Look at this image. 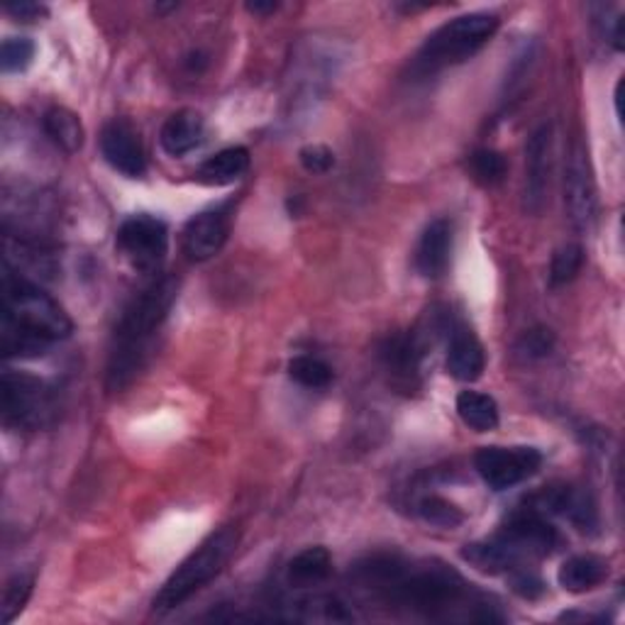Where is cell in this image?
Masks as SVG:
<instances>
[{
	"label": "cell",
	"instance_id": "obj_31",
	"mask_svg": "<svg viewBox=\"0 0 625 625\" xmlns=\"http://www.w3.org/2000/svg\"><path fill=\"white\" fill-rule=\"evenodd\" d=\"M5 13L17 17V20H23V23H35V20H39L42 15H45L47 10L42 8V5H37V3H27V0H20V3H8Z\"/></svg>",
	"mask_w": 625,
	"mask_h": 625
},
{
	"label": "cell",
	"instance_id": "obj_10",
	"mask_svg": "<svg viewBox=\"0 0 625 625\" xmlns=\"http://www.w3.org/2000/svg\"><path fill=\"white\" fill-rule=\"evenodd\" d=\"M101 152L113 169L138 179L148 169L140 132L128 120H113L101 132Z\"/></svg>",
	"mask_w": 625,
	"mask_h": 625
},
{
	"label": "cell",
	"instance_id": "obj_25",
	"mask_svg": "<svg viewBox=\"0 0 625 625\" xmlns=\"http://www.w3.org/2000/svg\"><path fill=\"white\" fill-rule=\"evenodd\" d=\"M35 59V45L27 37H8L0 47V69L5 74H17L25 71Z\"/></svg>",
	"mask_w": 625,
	"mask_h": 625
},
{
	"label": "cell",
	"instance_id": "obj_5",
	"mask_svg": "<svg viewBox=\"0 0 625 625\" xmlns=\"http://www.w3.org/2000/svg\"><path fill=\"white\" fill-rule=\"evenodd\" d=\"M498 15L494 13H469L445 23L440 30L425 39L413 61V71L418 76H433L447 67H457L474 57L498 30Z\"/></svg>",
	"mask_w": 625,
	"mask_h": 625
},
{
	"label": "cell",
	"instance_id": "obj_23",
	"mask_svg": "<svg viewBox=\"0 0 625 625\" xmlns=\"http://www.w3.org/2000/svg\"><path fill=\"white\" fill-rule=\"evenodd\" d=\"M581 264H585V249L579 245H565L559 247L555 257H552L550 267V284L552 286H565L571 279L579 274Z\"/></svg>",
	"mask_w": 625,
	"mask_h": 625
},
{
	"label": "cell",
	"instance_id": "obj_16",
	"mask_svg": "<svg viewBox=\"0 0 625 625\" xmlns=\"http://www.w3.org/2000/svg\"><path fill=\"white\" fill-rule=\"evenodd\" d=\"M606 577H609V565L601 557L577 555L569 557L565 565L559 567L557 581L559 587L569 593H585L591 591L593 587H599Z\"/></svg>",
	"mask_w": 625,
	"mask_h": 625
},
{
	"label": "cell",
	"instance_id": "obj_11",
	"mask_svg": "<svg viewBox=\"0 0 625 625\" xmlns=\"http://www.w3.org/2000/svg\"><path fill=\"white\" fill-rule=\"evenodd\" d=\"M227 235H231V217L221 208L198 213L184 231V252L191 262H205L221 252Z\"/></svg>",
	"mask_w": 625,
	"mask_h": 625
},
{
	"label": "cell",
	"instance_id": "obj_3",
	"mask_svg": "<svg viewBox=\"0 0 625 625\" xmlns=\"http://www.w3.org/2000/svg\"><path fill=\"white\" fill-rule=\"evenodd\" d=\"M559 545V533L538 510H523L508 520L486 543H474L462 550L469 565L496 575L518 567L520 559L545 557Z\"/></svg>",
	"mask_w": 625,
	"mask_h": 625
},
{
	"label": "cell",
	"instance_id": "obj_30",
	"mask_svg": "<svg viewBox=\"0 0 625 625\" xmlns=\"http://www.w3.org/2000/svg\"><path fill=\"white\" fill-rule=\"evenodd\" d=\"M298 156L304 169L310 174H326L332 169V164H335V154L328 148H322V144H308V148L298 152Z\"/></svg>",
	"mask_w": 625,
	"mask_h": 625
},
{
	"label": "cell",
	"instance_id": "obj_22",
	"mask_svg": "<svg viewBox=\"0 0 625 625\" xmlns=\"http://www.w3.org/2000/svg\"><path fill=\"white\" fill-rule=\"evenodd\" d=\"M288 374L291 379L298 381L300 387L306 389H326L332 381V369L326 362H320L316 357H294L288 362Z\"/></svg>",
	"mask_w": 625,
	"mask_h": 625
},
{
	"label": "cell",
	"instance_id": "obj_21",
	"mask_svg": "<svg viewBox=\"0 0 625 625\" xmlns=\"http://www.w3.org/2000/svg\"><path fill=\"white\" fill-rule=\"evenodd\" d=\"M45 130L61 150L74 154L83 144V128L76 113L67 108H49L45 113Z\"/></svg>",
	"mask_w": 625,
	"mask_h": 625
},
{
	"label": "cell",
	"instance_id": "obj_6",
	"mask_svg": "<svg viewBox=\"0 0 625 625\" xmlns=\"http://www.w3.org/2000/svg\"><path fill=\"white\" fill-rule=\"evenodd\" d=\"M3 423L15 431H42L55 418V393L47 381L27 372H3L0 377Z\"/></svg>",
	"mask_w": 625,
	"mask_h": 625
},
{
	"label": "cell",
	"instance_id": "obj_1",
	"mask_svg": "<svg viewBox=\"0 0 625 625\" xmlns=\"http://www.w3.org/2000/svg\"><path fill=\"white\" fill-rule=\"evenodd\" d=\"M0 298V350L5 357H35L74 330L67 310L47 291L8 264H3Z\"/></svg>",
	"mask_w": 625,
	"mask_h": 625
},
{
	"label": "cell",
	"instance_id": "obj_17",
	"mask_svg": "<svg viewBox=\"0 0 625 625\" xmlns=\"http://www.w3.org/2000/svg\"><path fill=\"white\" fill-rule=\"evenodd\" d=\"M543 506L569 518L571 523L579 526L581 530L597 526V508H593L591 498L585 492H579V488L571 486L552 488V492L543 496Z\"/></svg>",
	"mask_w": 625,
	"mask_h": 625
},
{
	"label": "cell",
	"instance_id": "obj_20",
	"mask_svg": "<svg viewBox=\"0 0 625 625\" xmlns=\"http://www.w3.org/2000/svg\"><path fill=\"white\" fill-rule=\"evenodd\" d=\"M457 413L474 433H488L498 425V405L488 393L462 391L457 396Z\"/></svg>",
	"mask_w": 625,
	"mask_h": 625
},
{
	"label": "cell",
	"instance_id": "obj_2",
	"mask_svg": "<svg viewBox=\"0 0 625 625\" xmlns=\"http://www.w3.org/2000/svg\"><path fill=\"white\" fill-rule=\"evenodd\" d=\"M179 296V279L164 276L154 281L150 288L125 308L122 318L113 335V347L106 369V389L122 391L130 387L132 379L142 372L144 362L150 357L154 332L162 328V322L169 316L172 306Z\"/></svg>",
	"mask_w": 625,
	"mask_h": 625
},
{
	"label": "cell",
	"instance_id": "obj_13",
	"mask_svg": "<svg viewBox=\"0 0 625 625\" xmlns=\"http://www.w3.org/2000/svg\"><path fill=\"white\" fill-rule=\"evenodd\" d=\"M486 367V354L482 342L467 326H452L450 345H447V372L460 381H474Z\"/></svg>",
	"mask_w": 625,
	"mask_h": 625
},
{
	"label": "cell",
	"instance_id": "obj_27",
	"mask_svg": "<svg viewBox=\"0 0 625 625\" xmlns=\"http://www.w3.org/2000/svg\"><path fill=\"white\" fill-rule=\"evenodd\" d=\"M35 579L27 575H17L8 581V587L3 591V623H13L20 611L25 609V603L33 597Z\"/></svg>",
	"mask_w": 625,
	"mask_h": 625
},
{
	"label": "cell",
	"instance_id": "obj_19",
	"mask_svg": "<svg viewBox=\"0 0 625 625\" xmlns=\"http://www.w3.org/2000/svg\"><path fill=\"white\" fill-rule=\"evenodd\" d=\"M332 571V557L326 547H308L291 559L286 579L294 589H310L322 585Z\"/></svg>",
	"mask_w": 625,
	"mask_h": 625
},
{
	"label": "cell",
	"instance_id": "obj_24",
	"mask_svg": "<svg viewBox=\"0 0 625 625\" xmlns=\"http://www.w3.org/2000/svg\"><path fill=\"white\" fill-rule=\"evenodd\" d=\"M469 169H472L474 179L479 184L494 186L498 181H504L508 164L504 160V154H498L494 150H476L472 156H469Z\"/></svg>",
	"mask_w": 625,
	"mask_h": 625
},
{
	"label": "cell",
	"instance_id": "obj_12",
	"mask_svg": "<svg viewBox=\"0 0 625 625\" xmlns=\"http://www.w3.org/2000/svg\"><path fill=\"white\" fill-rule=\"evenodd\" d=\"M550 125H540L526 148V208L530 213H540L545 203L550 179Z\"/></svg>",
	"mask_w": 625,
	"mask_h": 625
},
{
	"label": "cell",
	"instance_id": "obj_18",
	"mask_svg": "<svg viewBox=\"0 0 625 625\" xmlns=\"http://www.w3.org/2000/svg\"><path fill=\"white\" fill-rule=\"evenodd\" d=\"M247 169H249V152L245 148H227L223 152L208 156L196 176L198 181L203 184L225 186L243 179Z\"/></svg>",
	"mask_w": 625,
	"mask_h": 625
},
{
	"label": "cell",
	"instance_id": "obj_26",
	"mask_svg": "<svg viewBox=\"0 0 625 625\" xmlns=\"http://www.w3.org/2000/svg\"><path fill=\"white\" fill-rule=\"evenodd\" d=\"M418 514L431 526L440 528H457L464 520V514L455 504L445 502L440 496H425L418 504Z\"/></svg>",
	"mask_w": 625,
	"mask_h": 625
},
{
	"label": "cell",
	"instance_id": "obj_15",
	"mask_svg": "<svg viewBox=\"0 0 625 625\" xmlns=\"http://www.w3.org/2000/svg\"><path fill=\"white\" fill-rule=\"evenodd\" d=\"M203 132H205V125L201 113L196 110H179L174 113V116L164 122V128L160 132V142L166 154L172 156H184L193 152L198 144L203 142Z\"/></svg>",
	"mask_w": 625,
	"mask_h": 625
},
{
	"label": "cell",
	"instance_id": "obj_29",
	"mask_svg": "<svg viewBox=\"0 0 625 625\" xmlns=\"http://www.w3.org/2000/svg\"><path fill=\"white\" fill-rule=\"evenodd\" d=\"M508 581H510V589H514L520 599L533 601V599L543 597V593H545L543 579H540L538 575H533V571H528V569L514 567V569H510Z\"/></svg>",
	"mask_w": 625,
	"mask_h": 625
},
{
	"label": "cell",
	"instance_id": "obj_28",
	"mask_svg": "<svg viewBox=\"0 0 625 625\" xmlns=\"http://www.w3.org/2000/svg\"><path fill=\"white\" fill-rule=\"evenodd\" d=\"M555 347V335L547 328H533L523 332V338L518 340L516 350L523 354L526 359H543Z\"/></svg>",
	"mask_w": 625,
	"mask_h": 625
},
{
	"label": "cell",
	"instance_id": "obj_4",
	"mask_svg": "<svg viewBox=\"0 0 625 625\" xmlns=\"http://www.w3.org/2000/svg\"><path fill=\"white\" fill-rule=\"evenodd\" d=\"M239 545V530L237 526H225L208 535L201 545H198L189 557H186L174 575L166 579L162 591L154 597V611L166 613L179 609L184 601H189L198 589H203L208 581L221 575L227 559Z\"/></svg>",
	"mask_w": 625,
	"mask_h": 625
},
{
	"label": "cell",
	"instance_id": "obj_8",
	"mask_svg": "<svg viewBox=\"0 0 625 625\" xmlns=\"http://www.w3.org/2000/svg\"><path fill=\"white\" fill-rule=\"evenodd\" d=\"M118 249L134 269L154 272L162 267L169 249V231L160 217L132 215L120 225Z\"/></svg>",
	"mask_w": 625,
	"mask_h": 625
},
{
	"label": "cell",
	"instance_id": "obj_9",
	"mask_svg": "<svg viewBox=\"0 0 625 625\" xmlns=\"http://www.w3.org/2000/svg\"><path fill=\"white\" fill-rule=\"evenodd\" d=\"M565 201L569 221L577 231H589L597 221V186L589 169V154L581 144H575L569 154L565 174Z\"/></svg>",
	"mask_w": 625,
	"mask_h": 625
},
{
	"label": "cell",
	"instance_id": "obj_32",
	"mask_svg": "<svg viewBox=\"0 0 625 625\" xmlns=\"http://www.w3.org/2000/svg\"><path fill=\"white\" fill-rule=\"evenodd\" d=\"M279 5L276 3H247L249 13H257V15H264V13H274Z\"/></svg>",
	"mask_w": 625,
	"mask_h": 625
},
{
	"label": "cell",
	"instance_id": "obj_14",
	"mask_svg": "<svg viewBox=\"0 0 625 625\" xmlns=\"http://www.w3.org/2000/svg\"><path fill=\"white\" fill-rule=\"evenodd\" d=\"M452 252V223L450 221H433L415 249V267L425 279H437L445 274L447 264H450Z\"/></svg>",
	"mask_w": 625,
	"mask_h": 625
},
{
	"label": "cell",
	"instance_id": "obj_7",
	"mask_svg": "<svg viewBox=\"0 0 625 625\" xmlns=\"http://www.w3.org/2000/svg\"><path fill=\"white\" fill-rule=\"evenodd\" d=\"M474 467L488 488L506 492L538 474L543 467V455L533 447H482L474 457Z\"/></svg>",
	"mask_w": 625,
	"mask_h": 625
}]
</instances>
